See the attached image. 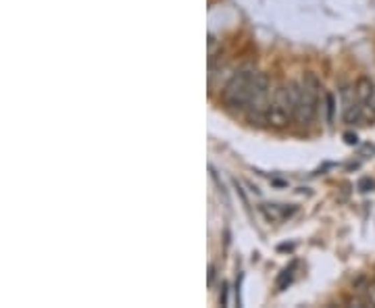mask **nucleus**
Here are the masks:
<instances>
[{"label": "nucleus", "mask_w": 375, "mask_h": 308, "mask_svg": "<svg viewBox=\"0 0 375 308\" xmlns=\"http://www.w3.org/2000/svg\"><path fill=\"white\" fill-rule=\"evenodd\" d=\"M292 86H294V121L300 127H309L317 115L321 84L313 73H306L304 80H300Z\"/></svg>", "instance_id": "nucleus-1"}, {"label": "nucleus", "mask_w": 375, "mask_h": 308, "mask_svg": "<svg viewBox=\"0 0 375 308\" xmlns=\"http://www.w3.org/2000/svg\"><path fill=\"white\" fill-rule=\"evenodd\" d=\"M257 75H259V71H255L253 67H244L229 78V82L223 88V104L229 110H238V112L246 110Z\"/></svg>", "instance_id": "nucleus-2"}, {"label": "nucleus", "mask_w": 375, "mask_h": 308, "mask_svg": "<svg viewBox=\"0 0 375 308\" xmlns=\"http://www.w3.org/2000/svg\"><path fill=\"white\" fill-rule=\"evenodd\" d=\"M271 103V80L267 73H259L255 80V88L250 94L248 106L244 110L248 123L253 125H265L267 123V110Z\"/></svg>", "instance_id": "nucleus-3"}, {"label": "nucleus", "mask_w": 375, "mask_h": 308, "mask_svg": "<svg viewBox=\"0 0 375 308\" xmlns=\"http://www.w3.org/2000/svg\"><path fill=\"white\" fill-rule=\"evenodd\" d=\"M294 121V86H280L269 103L267 125L274 129H283Z\"/></svg>", "instance_id": "nucleus-4"}, {"label": "nucleus", "mask_w": 375, "mask_h": 308, "mask_svg": "<svg viewBox=\"0 0 375 308\" xmlns=\"http://www.w3.org/2000/svg\"><path fill=\"white\" fill-rule=\"evenodd\" d=\"M355 92H357V98L361 101V104H363L365 108H369V110H372V101H374V94H375L374 80H369V78H359Z\"/></svg>", "instance_id": "nucleus-5"}, {"label": "nucleus", "mask_w": 375, "mask_h": 308, "mask_svg": "<svg viewBox=\"0 0 375 308\" xmlns=\"http://www.w3.org/2000/svg\"><path fill=\"white\" fill-rule=\"evenodd\" d=\"M334 108H336V103H334V94H325V110H327V121L332 123L334 119Z\"/></svg>", "instance_id": "nucleus-6"}, {"label": "nucleus", "mask_w": 375, "mask_h": 308, "mask_svg": "<svg viewBox=\"0 0 375 308\" xmlns=\"http://www.w3.org/2000/svg\"><path fill=\"white\" fill-rule=\"evenodd\" d=\"M346 142H348V144H355V142H357V135H351V133H348V135H346Z\"/></svg>", "instance_id": "nucleus-7"}, {"label": "nucleus", "mask_w": 375, "mask_h": 308, "mask_svg": "<svg viewBox=\"0 0 375 308\" xmlns=\"http://www.w3.org/2000/svg\"><path fill=\"white\" fill-rule=\"evenodd\" d=\"M372 112H375V94H374V101H372Z\"/></svg>", "instance_id": "nucleus-8"}]
</instances>
